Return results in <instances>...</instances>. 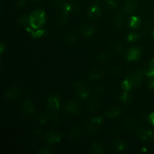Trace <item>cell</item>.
<instances>
[{"mask_svg":"<svg viewBox=\"0 0 154 154\" xmlns=\"http://www.w3.org/2000/svg\"><path fill=\"white\" fill-rule=\"evenodd\" d=\"M39 154H51L52 153V150L51 148H48V147H44V148H41L40 150L38 151Z\"/></svg>","mask_w":154,"mask_h":154,"instance_id":"cell-34","label":"cell"},{"mask_svg":"<svg viewBox=\"0 0 154 154\" xmlns=\"http://www.w3.org/2000/svg\"><path fill=\"white\" fill-rule=\"evenodd\" d=\"M62 135L59 132H55V131H50L49 132L45 135V140L46 142L49 144H53V143H57L61 140Z\"/></svg>","mask_w":154,"mask_h":154,"instance_id":"cell-10","label":"cell"},{"mask_svg":"<svg viewBox=\"0 0 154 154\" xmlns=\"http://www.w3.org/2000/svg\"><path fill=\"white\" fill-rule=\"evenodd\" d=\"M113 72H114V74L115 75H119L120 74H121L122 70H121V69H120V68H118V69H117V68H114V69H113Z\"/></svg>","mask_w":154,"mask_h":154,"instance_id":"cell-41","label":"cell"},{"mask_svg":"<svg viewBox=\"0 0 154 154\" xmlns=\"http://www.w3.org/2000/svg\"><path fill=\"white\" fill-rule=\"evenodd\" d=\"M29 17L30 27L35 29L42 28L46 21V14L42 9L33 11Z\"/></svg>","mask_w":154,"mask_h":154,"instance_id":"cell-1","label":"cell"},{"mask_svg":"<svg viewBox=\"0 0 154 154\" xmlns=\"http://www.w3.org/2000/svg\"><path fill=\"white\" fill-rule=\"evenodd\" d=\"M25 2H26V0H19V1L16 3L17 8H22L23 6L25 5Z\"/></svg>","mask_w":154,"mask_h":154,"instance_id":"cell-38","label":"cell"},{"mask_svg":"<svg viewBox=\"0 0 154 154\" xmlns=\"http://www.w3.org/2000/svg\"><path fill=\"white\" fill-rule=\"evenodd\" d=\"M140 35L137 32H130L128 35L127 39L129 42H135L139 39Z\"/></svg>","mask_w":154,"mask_h":154,"instance_id":"cell-30","label":"cell"},{"mask_svg":"<svg viewBox=\"0 0 154 154\" xmlns=\"http://www.w3.org/2000/svg\"><path fill=\"white\" fill-rule=\"evenodd\" d=\"M64 110L70 115L77 116L80 112V105L76 101H69L65 104Z\"/></svg>","mask_w":154,"mask_h":154,"instance_id":"cell-4","label":"cell"},{"mask_svg":"<svg viewBox=\"0 0 154 154\" xmlns=\"http://www.w3.org/2000/svg\"><path fill=\"white\" fill-rule=\"evenodd\" d=\"M21 109L26 115H31V114H34L35 111L34 105L29 100H25L23 102L22 105H21Z\"/></svg>","mask_w":154,"mask_h":154,"instance_id":"cell-12","label":"cell"},{"mask_svg":"<svg viewBox=\"0 0 154 154\" xmlns=\"http://www.w3.org/2000/svg\"><path fill=\"white\" fill-rule=\"evenodd\" d=\"M53 2H54V5H55L56 7L61 9L62 6L66 3V0H53Z\"/></svg>","mask_w":154,"mask_h":154,"instance_id":"cell-33","label":"cell"},{"mask_svg":"<svg viewBox=\"0 0 154 154\" xmlns=\"http://www.w3.org/2000/svg\"><path fill=\"white\" fill-rule=\"evenodd\" d=\"M137 135L138 138L146 141H154V132L150 129H139L137 131Z\"/></svg>","mask_w":154,"mask_h":154,"instance_id":"cell-7","label":"cell"},{"mask_svg":"<svg viewBox=\"0 0 154 154\" xmlns=\"http://www.w3.org/2000/svg\"><path fill=\"white\" fill-rule=\"evenodd\" d=\"M72 11H78L80 8V4L78 2H73L72 3Z\"/></svg>","mask_w":154,"mask_h":154,"instance_id":"cell-37","label":"cell"},{"mask_svg":"<svg viewBox=\"0 0 154 154\" xmlns=\"http://www.w3.org/2000/svg\"><path fill=\"white\" fill-rule=\"evenodd\" d=\"M73 91L75 96L81 99H87L90 96V92L85 84L82 82H77L73 85Z\"/></svg>","mask_w":154,"mask_h":154,"instance_id":"cell-3","label":"cell"},{"mask_svg":"<svg viewBox=\"0 0 154 154\" xmlns=\"http://www.w3.org/2000/svg\"><path fill=\"white\" fill-rule=\"evenodd\" d=\"M114 147L117 151L122 152L126 149V144L120 140H117L114 142Z\"/></svg>","mask_w":154,"mask_h":154,"instance_id":"cell-21","label":"cell"},{"mask_svg":"<svg viewBox=\"0 0 154 154\" xmlns=\"http://www.w3.org/2000/svg\"><path fill=\"white\" fill-rule=\"evenodd\" d=\"M76 41V36L74 34H67L64 37V42L68 45H72Z\"/></svg>","mask_w":154,"mask_h":154,"instance_id":"cell-28","label":"cell"},{"mask_svg":"<svg viewBox=\"0 0 154 154\" xmlns=\"http://www.w3.org/2000/svg\"><path fill=\"white\" fill-rule=\"evenodd\" d=\"M51 118V116L49 113L44 112L38 116V121L40 122L42 124H44V123H47V122H48Z\"/></svg>","mask_w":154,"mask_h":154,"instance_id":"cell-24","label":"cell"},{"mask_svg":"<svg viewBox=\"0 0 154 154\" xmlns=\"http://www.w3.org/2000/svg\"><path fill=\"white\" fill-rule=\"evenodd\" d=\"M121 114V109L120 108H111L105 112V115L109 118H115Z\"/></svg>","mask_w":154,"mask_h":154,"instance_id":"cell-16","label":"cell"},{"mask_svg":"<svg viewBox=\"0 0 154 154\" xmlns=\"http://www.w3.org/2000/svg\"><path fill=\"white\" fill-rule=\"evenodd\" d=\"M153 36L154 37V30H153Z\"/></svg>","mask_w":154,"mask_h":154,"instance_id":"cell-44","label":"cell"},{"mask_svg":"<svg viewBox=\"0 0 154 154\" xmlns=\"http://www.w3.org/2000/svg\"><path fill=\"white\" fill-rule=\"evenodd\" d=\"M99 108V103L96 100H93L90 102L88 105V109L89 111H91V112H95L96 111H97Z\"/></svg>","mask_w":154,"mask_h":154,"instance_id":"cell-27","label":"cell"},{"mask_svg":"<svg viewBox=\"0 0 154 154\" xmlns=\"http://www.w3.org/2000/svg\"><path fill=\"white\" fill-rule=\"evenodd\" d=\"M148 120L153 126H154V112L151 113L148 117Z\"/></svg>","mask_w":154,"mask_h":154,"instance_id":"cell-40","label":"cell"},{"mask_svg":"<svg viewBox=\"0 0 154 154\" xmlns=\"http://www.w3.org/2000/svg\"><path fill=\"white\" fill-rule=\"evenodd\" d=\"M26 30L29 32L31 34V35L32 36L35 38H40L43 37L45 35H46L47 32L45 29H35L31 27H26Z\"/></svg>","mask_w":154,"mask_h":154,"instance_id":"cell-14","label":"cell"},{"mask_svg":"<svg viewBox=\"0 0 154 154\" xmlns=\"http://www.w3.org/2000/svg\"><path fill=\"white\" fill-rule=\"evenodd\" d=\"M141 24V20L139 17L135 16L131 17L129 21V25L132 29H138Z\"/></svg>","mask_w":154,"mask_h":154,"instance_id":"cell-18","label":"cell"},{"mask_svg":"<svg viewBox=\"0 0 154 154\" xmlns=\"http://www.w3.org/2000/svg\"><path fill=\"white\" fill-rule=\"evenodd\" d=\"M105 5L112 9H115L118 7V3L116 0H105Z\"/></svg>","mask_w":154,"mask_h":154,"instance_id":"cell-31","label":"cell"},{"mask_svg":"<svg viewBox=\"0 0 154 154\" xmlns=\"http://www.w3.org/2000/svg\"><path fill=\"white\" fill-rule=\"evenodd\" d=\"M114 23L118 28H121L125 23V17L123 13H118L114 18Z\"/></svg>","mask_w":154,"mask_h":154,"instance_id":"cell-17","label":"cell"},{"mask_svg":"<svg viewBox=\"0 0 154 154\" xmlns=\"http://www.w3.org/2000/svg\"><path fill=\"white\" fill-rule=\"evenodd\" d=\"M101 14H102V11L99 6L97 5H93L87 11V16L90 19L96 20L100 17Z\"/></svg>","mask_w":154,"mask_h":154,"instance_id":"cell-11","label":"cell"},{"mask_svg":"<svg viewBox=\"0 0 154 154\" xmlns=\"http://www.w3.org/2000/svg\"><path fill=\"white\" fill-rule=\"evenodd\" d=\"M149 87L150 88L153 89L154 88V76H150V80H149Z\"/></svg>","mask_w":154,"mask_h":154,"instance_id":"cell-36","label":"cell"},{"mask_svg":"<svg viewBox=\"0 0 154 154\" xmlns=\"http://www.w3.org/2000/svg\"><path fill=\"white\" fill-rule=\"evenodd\" d=\"M137 8V2L135 0H126L124 4L123 10L127 14H132Z\"/></svg>","mask_w":154,"mask_h":154,"instance_id":"cell-13","label":"cell"},{"mask_svg":"<svg viewBox=\"0 0 154 154\" xmlns=\"http://www.w3.org/2000/svg\"><path fill=\"white\" fill-rule=\"evenodd\" d=\"M141 52L142 51H141V48L133 47V48H130L126 53V60H129V61H135L141 57Z\"/></svg>","mask_w":154,"mask_h":154,"instance_id":"cell-8","label":"cell"},{"mask_svg":"<svg viewBox=\"0 0 154 154\" xmlns=\"http://www.w3.org/2000/svg\"><path fill=\"white\" fill-rule=\"evenodd\" d=\"M105 152L103 147L99 143L95 142L91 149V153L95 154H102Z\"/></svg>","mask_w":154,"mask_h":154,"instance_id":"cell-22","label":"cell"},{"mask_svg":"<svg viewBox=\"0 0 154 154\" xmlns=\"http://www.w3.org/2000/svg\"><path fill=\"white\" fill-rule=\"evenodd\" d=\"M114 50L117 53H121L123 51V45L121 43H117L114 46Z\"/></svg>","mask_w":154,"mask_h":154,"instance_id":"cell-35","label":"cell"},{"mask_svg":"<svg viewBox=\"0 0 154 154\" xmlns=\"http://www.w3.org/2000/svg\"><path fill=\"white\" fill-rule=\"evenodd\" d=\"M96 59L100 63H105L109 60V54H107V53H102L99 55H98Z\"/></svg>","mask_w":154,"mask_h":154,"instance_id":"cell-29","label":"cell"},{"mask_svg":"<svg viewBox=\"0 0 154 154\" xmlns=\"http://www.w3.org/2000/svg\"><path fill=\"white\" fill-rule=\"evenodd\" d=\"M144 74L148 77L154 76V59H153L150 61L148 66L145 68V69H144Z\"/></svg>","mask_w":154,"mask_h":154,"instance_id":"cell-20","label":"cell"},{"mask_svg":"<svg viewBox=\"0 0 154 154\" xmlns=\"http://www.w3.org/2000/svg\"><path fill=\"white\" fill-rule=\"evenodd\" d=\"M17 23L19 25L22 26H26L28 23H29V17L27 15H21L17 19Z\"/></svg>","mask_w":154,"mask_h":154,"instance_id":"cell-25","label":"cell"},{"mask_svg":"<svg viewBox=\"0 0 154 154\" xmlns=\"http://www.w3.org/2000/svg\"><path fill=\"white\" fill-rule=\"evenodd\" d=\"M47 105L51 111H57L60 108V99L56 95L49 96L47 100Z\"/></svg>","mask_w":154,"mask_h":154,"instance_id":"cell-9","label":"cell"},{"mask_svg":"<svg viewBox=\"0 0 154 154\" xmlns=\"http://www.w3.org/2000/svg\"><path fill=\"white\" fill-rule=\"evenodd\" d=\"M81 129L78 126L72 128V130L69 132V136L71 138H78L81 135Z\"/></svg>","mask_w":154,"mask_h":154,"instance_id":"cell-26","label":"cell"},{"mask_svg":"<svg viewBox=\"0 0 154 154\" xmlns=\"http://www.w3.org/2000/svg\"><path fill=\"white\" fill-rule=\"evenodd\" d=\"M102 71L100 69H93L91 72V73L90 74V76H89V80H91V81H95V80H98L99 78H100L102 75Z\"/></svg>","mask_w":154,"mask_h":154,"instance_id":"cell-19","label":"cell"},{"mask_svg":"<svg viewBox=\"0 0 154 154\" xmlns=\"http://www.w3.org/2000/svg\"><path fill=\"white\" fill-rule=\"evenodd\" d=\"M32 1H34V2H40V1H42V0H32Z\"/></svg>","mask_w":154,"mask_h":154,"instance_id":"cell-43","label":"cell"},{"mask_svg":"<svg viewBox=\"0 0 154 154\" xmlns=\"http://www.w3.org/2000/svg\"><path fill=\"white\" fill-rule=\"evenodd\" d=\"M104 90H105V88H104V87H102V86H99V87H96V91L98 94H102V93H103Z\"/></svg>","mask_w":154,"mask_h":154,"instance_id":"cell-39","label":"cell"},{"mask_svg":"<svg viewBox=\"0 0 154 154\" xmlns=\"http://www.w3.org/2000/svg\"><path fill=\"white\" fill-rule=\"evenodd\" d=\"M67 17H68L67 14H65L63 12L61 16L59 17V19L58 20H57V22L59 23L60 25H65V24L67 23Z\"/></svg>","mask_w":154,"mask_h":154,"instance_id":"cell-32","label":"cell"},{"mask_svg":"<svg viewBox=\"0 0 154 154\" xmlns=\"http://www.w3.org/2000/svg\"><path fill=\"white\" fill-rule=\"evenodd\" d=\"M120 98L121 99L122 102H123L124 104H128L131 102L132 96L130 94V93H129V91H124L123 94L120 95Z\"/></svg>","mask_w":154,"mask_h":154,"instance_id":"cell-23","label":"cell"},{"mask_svg":"<svg viewBox=\"0 0 154 154\" xmlns=\"http://www.w3.org/2000/svg\"><path fill=\"white\" fill-rule=\"evenodd\" d=\"M94 1L95 2H98V1H99V0H94Z\"/></svg>","mask_w":154,"mask_h":154,"instance_id":"cell-45","label":"cell"},{"mask_svg":"<svg viewBox=\"0 0 154 154\" xmlns=\"http://www.w3.org/2000/svg\"><path fill=\"white\" fill-rule=\"evenodd\" d=\"M5 48V46L4 44L1 43V46H0V53H1V54H2L3 52H4Z\"/></svg>","mask_w":154,"mask_h":154,"instance_id":"cell-42","label":"cell"},{"mask_svg":"<svg viewBox=\"0 0 154 154\" xmlns=\"http://www.w3.org/2000/svg\"><path fill=\"white\" fill-rule=\"evenodd\" d=\"M21 91L20 90V88L16 87H11L9 90H8V91L6 92L5 94V99L7 101H15L17 99L20 97V96Z\"/></svg>","mask_w":154,"mask_h":154,"instance_id":"cell-6","label":"cell"},{"mask_svg":"<svg viewBox=\"0 0 154 154\" xmlns=\"http://www.w3.org/2000/svg\"><path fill=\"white\" fill-rule=\"evenodd\" d=\"M96 29L92 25H85L81 28V32L82 35L85 38H89L94 35Z\"/></svg>","mask_w":154,"mask_h":154,"instance_id":"cell-15","label":"cell"},{"mask_svg":"<svg viewBox=\"0 0 154 154\" xmlns=\"http://www.w3.org/2000/svg\"><path fill=\"white\" fill-rule=\"evenodd\" d=\"M102 123V119L101 117H94V118L90 120V123L88 124L87 130L89 131V132L92 134L96 133L99 130V129H100Z\"/></svg>","mask_w":154,"mask_h":154,"instance_id":"cell-5","label":"cell"},{"mask_svg":"<svg viewBox=\"0 0 154 154\" xmlns=\"http://www.w3.org/2000/svg\"><path fill=\"white\" fill-rule=\"evenodd\" d=\"M142 72L140 70H137L129 74L127 78H126V80L130 85L131 89H132L136 88V87H139L141 85V82H142Z\"/></svg>","mask_w":154,"mask_h":154,"instance_id":"cell-2","label":"cell"}]
</instances>
